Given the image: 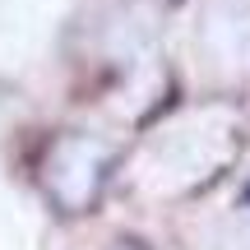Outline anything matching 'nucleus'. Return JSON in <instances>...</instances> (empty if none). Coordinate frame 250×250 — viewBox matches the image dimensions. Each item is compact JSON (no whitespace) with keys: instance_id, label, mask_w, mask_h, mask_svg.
<instances>
[{"instance_id":"f257e3e1","label":"nucleus","mask_w":250,"mask_h":250,"mask_svg":"<svg viewBox=\"0 0 250 250\" xmlns=\"http://www.w3.org/2000/svg\"><path fill=\"white\" fill-rule=\"evenodd\" d=\"M111 162H116L111 144L93 139V134H61L42 158V186L61 204V213H83L102 195Z\"/></svg>"},{"instance_id":"f03ea898","label":"nucleus","mask_w":250,"mask_h":250,"mask_svg":"<svg viewBox=\"0 0 250 250\" xmlns=\"http://www.w3.org/2000/svg\"><path fill=\"white\" fill-rule=\"evenodd\" d=\"M116 250H139V246H134V241H121V246H116Z\"/></svg>"}]
</instances>
